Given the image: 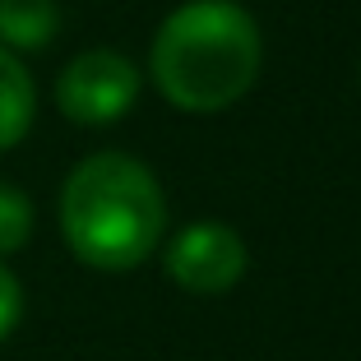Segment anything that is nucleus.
I'll return each mask as SVG.
<instances>
[{
	"instance_id": "f257e3e1",
	"label": "nucleus",
	"mask_w": 361,
	"mask_h": 361,
	"mask_svg": "<svg viewBox=\"0 0 361 361\" xmlns=\"http://www.w3.org/2000/svg\"><path fill=\"white\" fill-rule=\"evenodd\" d=\"M167 223V204L153 171L126 153L84 158L61 190V232L84 264L135 269Z\"/></svg>"
},
{
	"instance_id": "f03ea898",
	"label": "nucleus",
	"mask_w": 361,
	"mask_h": 361,
	"mask_svg": "<svg viewBox=\"0 0 361 361\" xmlns=\"http://www.w3.org/2000/svg\"><path fill=\"white\" fill-rule=\"evenodd\" d=\"M259 75V28L232 0H190L158 28L153 79L180 111H223Z\"/></svg>"
},
{
	"instance_id": "7ed1b4c3",
	"label": "nucleus",
	"mask_w": 361,
	"mask_h": 361,
	"mask_svg": "<svg viewBox=\"0 0 361 361\" xmlns=\"http://www.w3.org/2000/svg\"><path fill=\"white\" fill-rule=\"evenodd\" d=\"M139 97V70L121 51H84L61 70L56 102L79 126H106L130 111Z\"/></svg>"
},
{
	"instance_id": "20e7f679",
	"label": "nucleus",
	"mask_w": 361,
	"mask_h": 361,
	"mask_svg": "<svg viewBox=\"0 0 361 361\" xmlns=\"http://www.w3.org/2000/svg\"><path fill=\"white\" fill-rule=\"evenodd\" d=\"M167 274L185 292L218 297L245 274V241L223 223H195L167 245Z\"/></svg>"
},
{
	"instance_id": "39448f33",
	"label": "nucleus",
	"mask_w": 361,
	"mask_h": 361,
	"mask_svg": "<svg viewBox=\"0 0 361 361\" xmlns=\"http://www.w3.org/2000/svg\"><path fill=\"white\" fill-rule=\"evenodd\" d=\"M32 111H37V88H32L28 70L19 65L14 51L0 47V153L28 135Z\"/></svg>"
},
{
	"instance_id": "423d86ee",
	"label": "nucleus",
	"mask_w": 361,
	"mask_h": 361,
	"mask_svg": "<svg viewBox=\"0 0 361 361\" xmlns=\"http://www.w3.org/2000/svg\"><path fill=\"white\" fill-rule=\"evenodd\" d=\"M61 28L56 0H0V47L5 51H37Z\"/></svg>"
},
{
	"instance_id": "0eeeda50",
	"label": "nucleus",
	"mask_w": 361,
	"mask_h": 361,
	"mask_svg": "<svg viewBox=\"0 0 361 361\" xmlns=\"http://www.w3.org/2000/svg\"><path fill=\"white\" fill-rule=\"evenodd\" d=\"M32 236V204L23 190L0 185V255H14Z\"/></svg>"
},
{
	"instance_id": "6e6552de",
	"label": "nucleus",
	"mask_w": 361,
	"mask_h": 361,
	"mask_svg": "<svg viewBox=\"0 0 361 361\" xmlns=\"http://www.w3.org/2000/svg\"><path fill=\"white\" fill-rule=\"evenodd\" d=\"M19 315H23V287H19V278H14L10 269L0 264V343L14 334Z\"/></svg>"
}]
</instances>
